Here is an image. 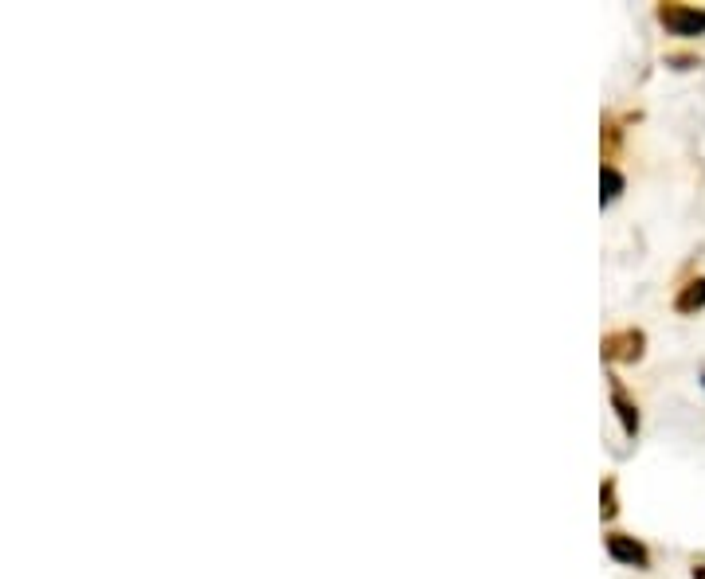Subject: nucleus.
Returning <instances> with one entry per match:
<instances>
[{
    "instance_id": "39448f33",
    "label": "nucleus",
    "mask_w": 705,
    "mask_h": 579,
    "mask_svg": "<svg viewBox=\"0 0 705 579\" xmlns=\"http://www.w3.org/2000/svg\"><path fill=\"white\" fill-rule=\"evenodd\" d=\"M705 310V274L698 278H686L678 290H674V313L682 317H694V313Z\"/></svg>"
},
{
    "instance_id": "1a4fd4ad",
    "label": "nucleus",
    "mask_w": 705,
    "mask_h": 579,
    "mask_svg": "<svg viewBox=\"0 0 705 579\" xmlns=\"http://www.w3.org/2000/svg\"><path fill=\"white\" fill-rule=\"evenodd\" d=\"M666 63H670L674 71H694V67H702V55H690V51H678V55H666Z\"/></svg>"
},
{
    "instance_id": "0eeeda50",
    "label": "nucleus",
    "mask_w": 705,
    "mask_h": 579,
    "mask_svg": "<svg viewBox=\"0 0 705 579\" xmlns=\"http://www.w3.org/2000/svg\"><path fill=\"white\" fill-rule=\"evenodd\" d=\"M623 188H627L623 173H619L615 165H600V204H611V200H619V196H623Z\"/></svg>"
},
{
    "instance_id": "f03ea898",
    "label": "nucleus",
    "mask_w": 705,
    "mask_h": 579,
    "mask_svg": "<svg viewBox=\"0 0 705 579\" xmlns=\"http://www.w3.org/2000/svg\"><path fill=\"white\" fill-rule=\"evenodd\" d=\"M600 353L608 364H639L647 357V333L639 325H623V329H611L600 341Z\"/></svg>"
},
{
    "instance_id": "9b49d317",
    "label": "nucleus",
    "mask_w": 705,
    "mask_h": 579,
    "mask_svg": "<svg viewBox=\"0 0 705 579\" xmlns=\"http://www.w3.org/2000/svg\"><path fill=\"white\" fill-rule=\"evenodd\" d=\"M702 384H705V376H702Z\"/></svg>"
},
{
    "instance_id": "f257e3e1",
    "label": "nucleus",
    "mask_w": 705,
    "mask_h": 579,
    "mask_svg": "<svg viewBox=\"0 0 705 579\" xmlns=\"http://www.w3.org/2000/svg\"><path fill=\"white\" fill-rule=\"evenodd\" d=\"M655 20L678 40H702L705 36V4L662 0V4H655Z\"/></svg>"
},
{
    "instance_id": "7ed1b4c3",
    "label": "nucleus",
    "mask_w": 705,
    "mask_h": 579,
    "mask_svg": "<svg viewBox=\"0 0 705 579\" xmlns=\"http://www.w3.org/2000/svg\"><path fill=\"white\" fill-rule=\"evenodd\" d=\"M608 392H611V411H615V419H619V427H623V435L635 443L639 439V427H643V415H639V400L627 392V384L611 372L608 376Z\"/></svg>"
},
{
    "instance_id": "9d476101",
    "label": "nucleus",
    "mask_w": 705,
    "mask_h": 579,
    "mask_svg": "<svg viewBox=\"0 0 705 579\" xmlns=\"http://www.w3.org/2000/svg\"><path fill=\"white\" fill-rule=\"evenodd\" d=\"M690 579H705V556H694V560H690Z\"/></svg>"
},
{
    "instance_id": "6e6552de",
    "label": "nucleus",
    "mask_w": 705,
    "mask_h": 579,
    "mask_svg": "<svg viewBox=\"0 0 705 579\" xmlns=\"http://www.w3.org/2000/svg\"><path fill=\"white\" fill-rule=\"evenodd\" d=\"M600 517H604V521H615V517H619V482H615V474H608V478L600 482Z\"/></svg>"
},
{
    "instance_id": "423d86ee",
    "label": "nucleus",
    "mask_w": 705,
    "mask_h": 579,
    "mask_svg": "<svg viewBox=\"0 0 705 579\" xmlns=\"http://www.w3.org/2000/svg\"><path fill=\"white\" fill-rule=\"evenodd\" d=\"M631 122V114L627 118H615V114H604V130H600V149H604V165H615L619 161V149H623V126Z\"/></svg>"
},
{
    "instance_id": "20e7f679",
    "label": "nucleus",
    "mask_w": 705,
    "mask_h": 579,
    "mask_svg": "<svg viewBox=\"0 0 705 579\" xmlns=\"http://www.w3.org/2000/svg\"><path fill=\"white\" fill-rule=\"evenodd\" d=\"M604 548H608L611 560H615V564H623V568H639V572H647V568H651V548H647L639 536L608 533L604 536Z\"/></svg>"
}]
</instances>
